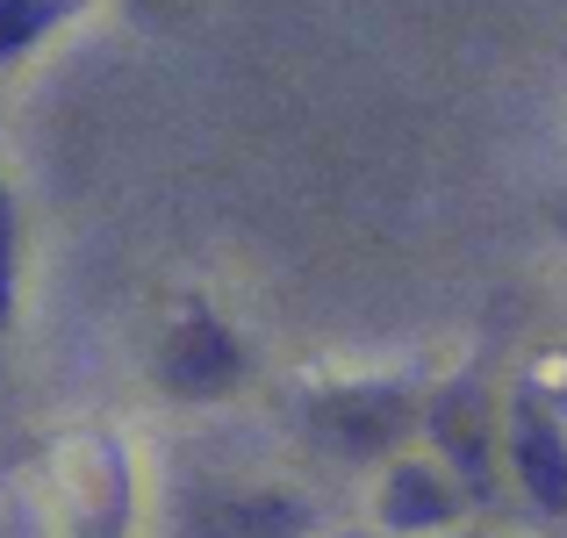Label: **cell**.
Here are the masks:
<instances>
[{
    "instance_id": "6da1fadb",
    "label": "cell",
    "mask_w": 567,
    "mask_h": 538,
    "mask_svg": "<svg viewBox=\"0 0 567 538\" xmlns=\"http://www.w3.org/2000/svg\"><path fill=\"white\" fill-rule=\"evenodd\" d=\"M517 474L532 482V496H539L546 510L567 503V453H560V438L539 424V416H517Z\"/></svg>"
},
{
    "instance_id": "7a4b0ae2",
    "label": "cell",
    "mask_w": 567,
    "mask_h": 538,
    "mask_svg": "<svg viewBox=\"0 0 567 538\" xmlns=\"http://www.w3.org/2000/svg\"><path fill=\"white\" fill-rule=\"evenodd\" d=\"M230 366H237V352L223 345V331H208V323H187L181 345H173V381L194 387V395H202V387H216Z\"/></svg>"
},
{
    "instance_id": "3957f363",
    "label": "cell",
    "mask_w": 567,
    "mask_h": 538,
    "mask_svg": "<svg viewBox=\"0 0 567 538\" xmlns=\"http://www.w3.org/2000/svg\"><path fill=\"white\" fill-rule=\"evenodd\" d=\"M37 22H43V14L29 8V0H0V51H8V43H22Z\"/></svg>"
},
{
    "instance_id": "277c9868",
    "label": "cell",
    "mask_w": 567,
    "mask_h": 538,
    "mask_svg": "<svg viewBox=\"0 0 567 538\" xmlns=\"http://www.w3.org/2000/svg\"><path fill=\"white\" fill-rule=\"evenodd\" d=\"M0 317H8V194H0Z\"/></svg>"
}]
</instances>
